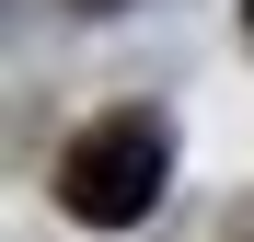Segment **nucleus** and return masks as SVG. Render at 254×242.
<instances>
[{
    "label": "nucleus",
    "instance_id": "obj_3",
    "mask_svg": "<svg viewBox=\"0 0 254 242\" xmlns=\"http://www.w3.org/2000/svg\"><path fill=\"white\" fill-rule=\"evenodd\" d=\"M243 35H254V0H243Z\"/></svg>",
    "mask_w": 254,
    "mask_h": 242
},
{
    "label": "nucleus",
    "instance_id": "obj_2",
    "mask_svg": "<svg viewBox=\"0 0 254 242\" xmlns=\"http://www.w3.org/2000/svg\"><path fill=\"white\" fill-rule=\"evenodd\" d=\"M81 12H116V0H81Z\"/></svg>",
    "mask_w": 254,
    "mask_h": 242
},
{
    "label": "nucleus",
    "instance_id": "obj_1",
    "mask_svg": "<svg viewBox=\"0 0 254 242\" xmlns=\"http://www.w3.org/2000/svg\"><path fill=\"white\" fill-rule=\"evenodd\" d=\"M162 173H174V127H162L150 104H116V115H93V127L58 150V208L81 231H139L162 208Z\"/></svg>",
    "mask_w": 254,
    "mask_h": 242
}]
</instances>
